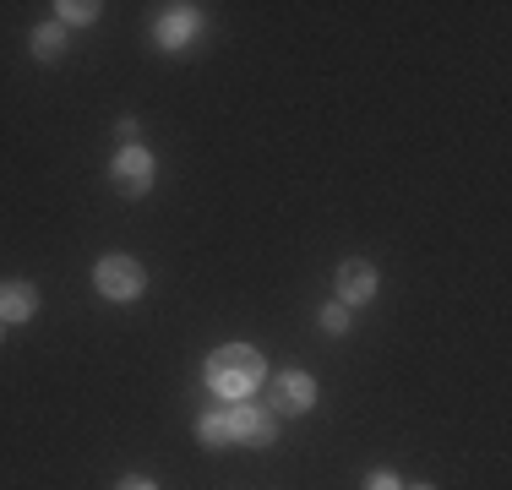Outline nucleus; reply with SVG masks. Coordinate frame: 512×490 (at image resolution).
Returning <instances> with one entry per match:
<instances>
[{
    "instance_id": "obj_12",
    "label": "nucleus",
    "mask_w": 512,
    "mask_h": 490,
    "mask_svg": "<svg viewBox=\"0 0 512 490\" xmlns=\"http://www.w3.org/2000/svg\"><path fill=\"white\" fill-rule=\"evenodd\" d=\"M60 11H66V22H93V11H99V6H82V0H66Z\"/></svg>"
},
{
    "instance_id": "obj_9",
    "label": "nucleus",
    "mask_w": 512,
    "mask_h": 490,
    "mask_svg": "<svg viewBox=\"0 0 512 490\" xmlns=\"http://www.w3.org/2000/svg\"><path fill=\"white\" fill-rule=\"evenodd\" d=\"M197 436H202V441H213V447H218V441H224V436H229V425H224V420H218V414H207V420L197 425Z\"/></svg>"
},
{
    "instance_id": "obj_3",
    "label": "nucleus",
    "mask_w": 512,
    "mask_h": 490,
    "mask_svg": "<svg viewBox=\"0 0 512 490\" xmlns=\"http://www.w3.org/2000/svg\"><path fill=\"white\" fill-rule=\"evenodd\" d=\"M229 436H240V441H251V447H267L273 441V420H267L262 409H251V403H240V409H229Z\"/></svg>"
},
{
    "instance_id": "obj_6",
    "label": "nucleus",
    "mask_w": 512,
    "mask_h": 490,
    "mask_svg": "<svg viewBox=\"0 0 512 490\" xmlns=\"http://www.w3.org/2000/svg\"><path fill=\"white\" fill-rule=\"evenodd\" d=\"M338 294H344L349 305L371 300V294H376V273L365 262H344V267H338Z\"/></svg>"
},
{
    "instance_id": "obj_4",
    "label": "nucleus",
    "mask_w": 512,
    "mask_h": 490,
    "mask_svg": "<svg viewBox=\"0 0 512 490\" xmlns=\"http://www.w3.org/2000/svg\"><path fill=\"white\" fill-rule=\"evenodd\" d=\"M311 398H316V387H311V376H300V371H289V376H278V382H273V403L284 414L311 409Z\"/></svg>"
},
{
    "instance_id": "obj_7",
    "label": "nucleus",
    "mask_w": 512,
    "mask_h": 490,
    "mask_svg": "<svg viewBox=\"0 0 512 490\" xmlns=\"http://www.w3.org/2000/svg\"><path fill=\"white\" fill-rule=\"evenodd\" d=\"M33 305H39L33 284H6V289H0V316H6V322H28Z\"/></svg>"
},
{
    "instance_id": "obj_15",
    "label": "nucleus",
    "mask_w": 512,
    "mask_h": 490,
    "mask_svg": "<svg viewBox=\"0 0 512 490\" xmlns=\"http://www.w3.org/2000/svg\"><path fill=\"white\" fill-rule=\"evenodd\" d=\"M420 490H425V485H420Z\"/></svg>"
},
{
    "instance_id": "obj_11",
    "label": "nucleus",
    "mask_w": 512,
    "mask_h": 490,
    "mask_svg": "<svg viewBox=\"0 0 512 490\" xmlns=\"http://www.w3.org/2000/svg\"><path fill=\"white\" fill-rule=\"evenodd\" d=\"M322 327H327V333H344V327H349V311H344V305H327V311H322Z\"/></svg>"
},
{
    "instance_id": "obj_14",
    "label": "nucleus",
    "mask_w": 512,
    "mask_h": 490,
    "mask_svg": "<svg viewBox=\"0 0 512 490\" xmlns=\"http://www.w3.org/2000/svg\"><path fill=\"white\" fill-rule=\"evenodd\" d=\"M120 490H153L148 480H126V485H120Z\"/></svg>"
},
{
    "instance_id": "obj_10",
    "label": "nucleus",
    "mask_w": 512,
    "mask_h": 490,
    "mask_svg": "<svg viewBox=\"0 0 512 490\" xmlns=\"http://www.w3.org/2000/svg\"><path fill=\"white\" fill-rule=\"evenodd\" d=\"M158 33H164V44H180V39H186V33H191V17H169L164 28H158Z\"/></svg>"
},
{
    "instance_id": "obj_2",
    "label": "nucleus",
    "mask_w": 512,
    "mask_h": 490,
    "mask_svg": "<svg viewBox=\"0 0 512 490\" xmlns=\"http://www.w3.org/2000/svg\"><path fill=\"white\" fill-rule=\"evenodd\" d=\"M99 289L109 300H131L142 289V267L131 256H109V262H99Z\"/></svg>"
},
{
    "instance_id": "obj_5",
    "label": "nucleus",
    "mask_w": 512,
    "mask_h": 490,
    "mask_svg": "<svg viewBox=\"0 0 512 490\" xmlns=\"http://www.w3.org/2000/svg\"><path fill=\"white\" fill-rule=\"evenodd\" d=\"M115 180H120V191H148L153 158L142 153V147H126V153H120V164H115Z\"/></svg>"
},
{
    "instance_id": "obj_13",
    "label": "nucleus",
    "mask_w": 512,
    "mask_h": 490,
    "mask_svg": "<svg viewBox=\"0 0 512 490\" xmlns=\"http://www.w3.org/2000/svg\"><path fill=\"white\" fill-rule=\"evenodd\" d=\"M371 490H398L393 474H371Z\"/></svg>"
},
{
    "instance_id": "obj_8",
    "label": "nucleus",
    "mask_w": 512,
    "mask_h": 490,
    "mask_svg": "<svg viewBox=\"0 0 512 490\" xmlns=\"http://www.w3.org/2000/svg\"><path fill=\"white\" fill-rule=\"evenodd\" d=\"M33 49H39L44 60L60 55V28H39V33H33Z\"/></svg>"
},
{
    "instance_id": "obj_1",
    "label": "nucleus",
    "mask_w": 512,
    "mask_h": 490,
    "mask_svg": "<svg viewBox=\"0 0 512 490\" xmlns=\"http://www.w3.org/2000/svg\"><path fill=\"white\" fill-rule=\"evenodd\" d=\"M213 387L224 392V398H246V392L262 382V354L246 349V343H235V349H218L213 354Z\"/></svg>"
}]
</instances>
